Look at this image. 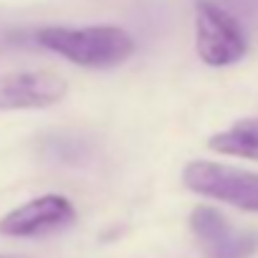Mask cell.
<instances>
[{
	"instance_id": "cell-1",
	"label": "cell",
	"mask_w": 258,
	"mask_h": 258,
	"mask_svg": "<svg viewBox=\"0 0 258 258\" xmlns=\"http://www.w3.org/2000/svg\"><path fill=\"white\" fill-rule=\"evenodd\" d=\"M38 46L81 69H114L132 58L135 36L119 26H48L36 33Z\"/></svg>"
},
{
	"instance_id": "cell-2",
	"label": "cell",
	"mask_w": 258,
	"mask_h": 258,
	"mask_svg": "<svg viewBox=\"0 0 258 258\" xmlns=\"http://www.w3.org/2000/svg\"><path fill=\"white\" fill-rule=\"evenodd\" d=\"M182 185L200 198H213L238 210L258 213V172L210 160H190L182 167Z\"/></svg>"
},
{
	"instance_id": "cell-3",
	"label": "cell",
	"mask_w": 258,
	"mask_h": 258,
	"mask_svg": "<svg viewBox=\"0 0 258 258\" xmlns=\"http://www.w3.org/2000/svg\"><path fill=\"white\" fill-rule=\"evenodd\" d=\"M195 51L213 69L233 66L248 53L240 23L220 6L203 0L195 8Z\"/></svg>"
},
{
	"instance_id": "cell-4",
	"label": "cell",
	"mask_w": 258,
	"mask_h": 258,
	"mask_svg": "<svg viewBox=\"0 0 258 258\" xmlns=\"http://www.w3.org/2000/svg\"><path fill=\"white\" fill-rule=\"evenodd\" d=\"M190 228L205 258H250L258 250V230L230 225L213 205L192 208Z\"/></svg>"
},
{
	"instance_id": "cell-5",
	"label": "cell",
	"mask_w": 258,
	"mask_h": 258,
	"mask_svg": "<svg viewBox=\"0 0 258 258\" xmlns=\"http://www.w3.org/2000/svg\"><path fill=\"white\" fill-rule=\"evenodd\" d=\"M76 220V208L69 198L48 192L38 195L0 218V235L8 238H43L58 233Z\"/></svg>"
},
{
	"instance_id": "cell-6",
	"label": "cell",
	"mask_w": 258,
	"mask_h": 258,
	"mask_svg": "<svg viewBox=\"0 0 258 258\" xmlns=\"http://www.w3.org/2000/svg\"><path fill=\"white\" fill-rule=\"evenodd\" d=\"M69 94L63 76L53 71H8L0 74V111L48 109Z\"/></svg>"
},
{
	"instance_id": "cell-7",
	"label": "cell",
	"mask_w": 258,
	"mask_h": 258,
	"mask_svg": "<svg viewBox=\"0 0 258 258\" xmlns=\"http://www.w3.org/2000/svg\"><path fill=\"white\" fill-rule=\"evenodd\" d=\"M208 147L218 155L243 157L258 162V116H245L208 140Z\"/></svg>"
},
{
	"instance_id": "cell-8",
	"label": "cell",
	"mask_w": 258,
	"mask_h": 258,
	"mask_svg": "<svg viewBox=\"0 0 258 258\" xmlns=\"http://www.w3.org/2000/svg\"><path fill=\"white\" fill-rule=\"evenodd\" d=\"M0 258H6V255H0Z\"/></svg>"
}]
</instances>
